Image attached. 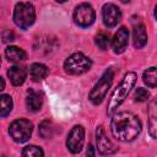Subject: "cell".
<instances>
[{
  "mask_svg": "<svg viewBox=\"0 0 157 157\" xmlns=\"http://www.w3.org/2000/svg\"><path fill=\"white\" fill-rule=\"evenodd\" d=\"M150 97V93L146 88H142V87H139L136 91H135V101L136 102H145L147 101Z\"/></svg>",
  "mask_w": 157,
  "mask_h": 157,
  "instance_id": "cb8c5ba5",
  "label": "cell"
},
{
  "mask_svg": "<svg viewBox=\"0 0 157 157\" xmlns=\"http://www.w3.org/2000/svg\"><path fill=\"white\" fill-rule=\"evenodd\" d=\"M48 75V67L44 64L40 63H33L29 66V77L32 81L37 82L43 78H45Z\"/></svg>",
  "mask_w": 157,
  "mask_h": 157,
  "instance_id": "2e32d148",
  "label": "cell"
},
{
  "mask_svg": "<svg viewBox=\"0 0 157 157\" xmlns=\"http://www.w3.org/2000/svg\"><path fill=\"white\" fill-rule=\"evenodd\" d=\"M136 80H137V75L134 71H129L124 75L123 80L117 86V88L113 91V93L108 101V105H107V114L108 115L114 114L115 110L120 107V104L125 101V98L131 92L132 87L135 86Z\"/></svg>",
  "mask_w": 157,
  "mask_h": 157,
  "instance_id": "7a4b0ae2",
  "label": "cell"
},
{
  "mask_svg": "<svg viewBox=\"0 0 157 157\" xmlns=\"http://www.w3.org/2000/svg\"><path fill=\"white\" fill-rule=\"evenodd\" d=\"M128 40H129V31L125 27H120L112 39L113 52L115 54H121L128 47Z\"/></svg>",
  "mask_w": 157,
  "mask_h": 157,
  "instance_id": "8fae6325",
  "label": "cell"
},
{
  "mask_svg": "<svg viewBox=\"0 0 157 157\" xmlns=\"http://www.w3.org/2000/svg\"><path fill=\"white\" fill-rule=\"evenodd\" d=\"M85 141V129L81 125H75L66 139V147L71 153H78L83 147Z\"/></svg>",
  "mask_w": 157,
  "mask_h": 157,
  "instance_id": "ba28073f",
  "label": "cell"
},
{
  "mask_svg": "<svg viewBox=\"0 0 157 157\" xmlns=\"http://www.w3.org/2000/svg\"><path fill=\"white\" fill-rule=\"evenodd\" d=\"M5 55L9 61L11 63H20V61H23L26 58H27V54L23 49L18 48V47H15V45H10L5 49Z\"/></svg>",
  "mask_w": 157,
  "mask_h": 157,
  "instance_id": "e0dca14e",
  "label": "cell"
},
{
  "mask_svg": "<svg viewBox=\"0 0 157 157\" xmlns=\"http://www.w3.org/2000/svg\"><path fill=\"white\" fill-rule=\"evenodd\" d=\"M96 13L90 4H80L74 11V22L80 27H88L94 22Z\"/></svg>",
  "mask_w": 157,
  "mask_h": 157,
  "instance_id": "52a82bcc",
  "label": "cell"
},
{
  "mask_svg": "<svg viewBox=\"0 0 157 157\" xmlns=\"http://www.w3.org/2000/svg\"><path fill=\"white\" fill-rule=\"evenodd\" d=\"M96 144L97 150L101 155H112L118 150V147H115V145L107 137L102 125H99L96 130Z\"/></svg>",
  "mask_w": 157,
  "mask_h": 157,
  "instance_id": "9c48e42d",
  "label": "cell"
},
{
  "mask_svg": "<svg viewBox=\"0 0 157 157\" xmlns=\"http://www.w3.org/2000/svg\"><path fill=\"white\" fill-rule=\"evenodd\" d=\"M94 42H96V45H97L99 49L105 50V49L108 48L109 43H110L109 34H107V33H104V32H101V33H98V34L96 36Z\"/></svg>",
  "mask_w": 157,
  "mask_h": 157,
  "instance_id": "7402d4cb",
  "label": "cell"
},
{
  "mask_svg": "<svg viewBox=\"0 0 157 157\" xmlns=\"http://www.w3.org/2000/svg\"><path fill=\"white\" fill-rule=\"evenodd\" d=\"M54 130H55V126L53 121L49 119H44L39 124V135L43 139H50L54 135Z\"/></svg>",
  "mask_w": 157,
  "mask_h": 157,
  "instance_id": "d6986e66",
  "label": "cell"
},
{
  "mask_svg": "<svg viewBox=\"0 0 157 157\" xmlns=\"http://www.w3.org/2000/svg\"><path fill=\"white\" fill-rule=\"evenodd\" d=\"M92 61L88 56L82 53L71 54L64 63V69L70 75H81L90 70Z\"/></svg>",
  "mask_w": 157,
  "mask_h": 157,
  "instance_id": "5b68a950",
  "label": "cell"
},
{
  "mask_svg": "<svg viewBox=\"0 0 157 157\" xmlns=\"http://www.w3.org/2000/svg\"><path fill=\"white\" fill-rule=\"evenodd\" d=\"M22 156H33V157H42L44 156V152L40 147L36 146V145H28L22 150Z\"/></svg>",
  "mask_w": 157,
  "mask_h": 157,
  "instance_id": "603a6c76",
  "label": "cell"
},
{
  "mask_svg": "<svg viewBox=\"0 0 157 157\" xmlns=\"http://www.w3.org/2000/svg\"><path fill=\"white\" fill-rule=\"evenodd\" d=\"M13 107L12 98L9 94H1L0 96V117H7Z\"/></svg>",
  "mask_w": 157,
  "mask_h": 157,
  "instance_id": "ac0fdd59",
  "label": "cell"
},
{
  "mask_svg": "<svg viewBox=\"0 0 157 157\" xmlns=\"http://www.w3.org/2000/svg\"><path fill=\"white\" fill-rule=\"evenodd\" d=\"M0 65H1V58H0Z\"/></svg>",
  "mask_w": 157,
  "mask_h": 157,
  "instance_id": "f546056e",
  "label": "cell"
},
{
  "mask_svg": "<svg viewBox=\"0 0 157 157\" xmlns=\"http://www.w3.org/2000/svg\"><path fill=\"white\" fill-rule=\"evenodd\" d=\"M156 102L152 101L151 105H150V119H148V132L151 135V137L156 139V131H157V121H156Z\"/></svg>",
  "mask_w": 157,
  "mask_h": 157,
  "instance_id": "ffe728a7",
  "label": "cell"
},
{
  "mask_svg": "<svg viewBox=\"0 0 157 157\" xmlns=\"http://www.w3.org/2000/svg\"><path fill=\"white\" fill-rule=\"evenodd\" d=\"M33 125L27 119H16L9 126V134L13 141L22 144L31 139Z\"/></svg>",
  "mask_w": 157,
  "mask_h": 157,
  "instance_id": "8992f818",
  "label": "cell"
},
{
  "mask_svg": "<svg viewBox=\"0 0 157 157\" xmlns=\"http://www.w3.org/2000/svg\"><path fill=\"white\" fill-rule=\"evenodd\" d=\"M120 1H121V2H124V4H126V2H129L130 0H120Z\"/></svg>",
  "mask_w": 157,
  "mask_h": 157,
  "instance_id": "83f0119b",
  "label": "cell"
},
{
  "mask_svg": "<svg viewBox=\"0 0 157 157\" xmlns=\"http://www.w3.org/2000/svg\"><path fill=\"white\" fill-rule=\"evenodd\" d=\"M132 43L134 47L136 49H141L146 45L147 43V33H146V28L145 26L139 22L137 25L134 26V31H132Z\"/></svg>",
  "mask_w": 157,
  "mask_h": 157,
  "instance_id": "4fadbf2b",
  "label": "cell"
},
{
  "mask_svg": "<svg viewBox=\"0 0 157 157\" xmlns=\"http://www.w3.org/2000/svg\"><path fill=\"white\" fill-rule=\"evenodd\" d=\"M26 104H27V109L31 110V112H38V110H40L42 104H43L42 96H40L38 92L29 90V91L27 92Z\"/></svg>",
  "mask_w": 157,
  "mask_h": 157,
  "instance_id": "9a60e30c",
  "label": "cell"
},
{
  "mask_svg": "<svg viewBox=\"0 0 157 157\" xmlns=\"http://www.w3.org/2000/svg\"><path fill=\"white\" fill-rule=\"evenodd\" d=\"M87 155H88V156H94V151H93V146H92V145H88Z\"/></svg>",
  "mask_w": 157,
  "mask_h": 157,
  "instance_id": "484cf974",
  "label": "cell"
},
{
  "mask_svg": "<svg viewBox=\"0 0 157 157\" xmlns=\"http://www.w3.org/2000/svg\"><path fill=\"white\" fill-rule=\"evenodd\" d=\"M113 78H114V71L113 69H107L104 71V74L101 76V78L98 80V82L93 86V88L91 90L90 94H88V98L90 101L98 105L102 103V101L105 98L107 93H108V90L112 86V82H113Z\"/></svg>",
  "mask_w": 157,
  "mask_h": 157,
  "instance_id": "3957f363",
  "label": "cell"
},
{
  "mask_svg": "<svg viewBox=\"0 0 157 157\" xmlns=\"http://www.w3.org/2000/svg\"><path fill=\"white\" fill-rule=\"evenodd\" d=\"M144 82L150 87V88H155L157 85V75H156V67L151 66L148 67L145 72H144Z\"/></svg>",
  "mask_w": 157,
  "mask_h": 157,
  "instance_id": "44dd1931",
  "label": "cell"
},
{
  "mask_svg": "<svg viewBox=\"0 0 157 157\" xmlns=\"http://www.w3.org/2000/svg\"><path fill=\"white\" fill-rule=\"evenodd\" d=\"M4 88H5V80L0 76V92H1Z\"/></svg>",
  "mask_w": 157,
  "mask_h": 157,
  "instance_id": "4316f807",
  "label": "cell"
},
{
  "mask_svg": "<svg viewBox=\"0 0 157 157\" xmlns=\"http://www.w3.org/2000/svg\"><path fill=\"white\" fill-rule=\"evenodd\" d=\"M2 40H4V42H12V40H15L13 33L10 32V31H5V32L2 33Z\"/></svg>",
  "mask_w": 157,
  "mask_h": 157,
  "instance_id": "d4e9b609",
  "label": "cell"
},
{
  "mask_svg": "<svg viewBox=\"0 0 157 157\" xmlns=\"http://www.w3.org/2000/svg\"><path fill=\"white\" fill-rule=\"evenodd\" d=\"M36 20V10L31 2H18L13 10V22L21 29L29 28Z\"/></svg>",
  "mask_w": 157,
  "mask_h": 157,
  "instance_id": "277c9868",
  "label": "cell"
},
{
  "mask_svg": "<svg viewBox=\"0 0 157 157\" xmlns=\"http://www.w3.org/2000/svg\"><path fill=\"white\" fill-rule=\"evenodd\" d=\"M110 130L113 136L123 142L132 141L141 132V121L140 119L129 112H120L117 114H112Z\"/></svg>",
  "mask_w": 157,
  "mask_h": 157,
  "instance_id": "6da1fadb",
  "label": "cell"
},
{
  "mask_svg": "<svg viewBox=\"0 0 157 157\" xmlns=\"http://www.w3.org/2000/svg\"><path fill=\"white\" fill-rule=\"evenodd\" d=\"M55 1H58V2H64V1H66V0H55Z\"/></svg>",
  "mask_w": 157,
  "mask_h": 157,
  "instance_id": "f1b7e54d",
  "label": "cell"
},
{
  "mask_svg": "<svg viewBox=\"0 0 157 157\" xmlns=\"http://www.w3.org/2000/svg\"><path fill=\"white\" fill-rule=\"evenodd\" d=\"M56 48V42L54 38H50L49 36H40L36 39L33 49L37 54H50Z\"/></svg>",
  "mask_w": 157,
  "mask_h": 157,
  "instance_id": "7c38bea8",
  "label": "cell"
},
{
  "mask_svg": "<svg viewBox=\"0 0 157 157\" xmlns=\"http://www.w3.org/2000/svg\"><path fill=\"white\" fill-rule=\"evenodd\" d=\"M7 76L13 86H21L26 80V70L21 66H11L7 71Z\"/></svg>",
  "mask_w": 157,
  "mask_h": 157,
  "instance_id": "5bb4252c",
  "label": "cell"
},
{
  "mask_svg": "<svg viewBox=\"0 0 157 157\" xmlns=\"http://www.w3.org/2000/svg\"><path fill=\"white\" fill-rule=\"evenodd\" d=\"M102 17H103L104 26L108 28H112L117 26L118 22L121 20V11L114 4H105L102 9Z\"/></svg>",
  "mask_w": 157,
  "mask_h": 157,
  "instance_id": "30bf717a",
  "label": "cell"
}]
</instances>
